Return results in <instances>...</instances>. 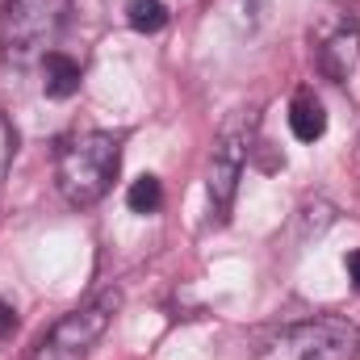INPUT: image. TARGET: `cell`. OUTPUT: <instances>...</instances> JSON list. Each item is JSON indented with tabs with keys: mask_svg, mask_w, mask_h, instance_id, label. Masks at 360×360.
Segmentation results:
<instances>
[{
	"mask_svg": "<svg viewBox=\"0 0 360 360\" xmlns=\"http://www.w3.org/2000/svg\"><path fill=\"white\" fill-rule=\"evenodd\" d=\"M117 168H122V147H117L113 134H101V130L76 134V139L63 143L59 164H55L59 193L72 205H96L109 193Z\"/></svg>",
	"mask_w": 360,
	"mask_h": 360,
	"instance_id": "cell-1",
	"label": "cell"
},
{
	"mask_svg": "<svg viewBox=\"0 0 360 360\" xmlns=\"http://www.w3.org/2000/svg\"><path fill=\"white\" fill-rule=\"evenodd\" d=\"M72 13V0H4L0 8V51L8 59H30L55 46Z\"/></svg>",
	"mask_w": 360,
	"mask_h": 360,
	"instance_id": "cell-2",
	"label": "cell"
},
{
	"mask_svg": "<svg viewBox=\"0 0 360 360\" xmlns=\"http://www.w3.org/2000/svg\"><path fill=\"white\" fill-rule=\"evenodd\" d=\"M356 356H360V327L340 319V314H319L310 323H293L264 348V360H356Z\"/></svg>",
	"mask_w": 360,
	"mask_h": 360,
	"instance_id": "cell-3",
	"label": "cell"
},
{
	"mask_svg": "<svg viewBox=\"0 0 360 360\" xmlns=\"http://www.w3.org/2000/svg\"><path fill=\"white\" fill-rule=\"evenodd\" d=\"M117 306H122L117 289H105V293H96L92 302L76 306L72 314H63V319L38 340L34 360H84L92 348H96V340L109 331Z\"/></svg>",
	"mask_w": 360,
	"mask_h": 360,
	"instance_id": "cell-4",
	"label": "cell"
},
{
	"mask_svg": "<svg viewBox=\"0 0 360 360\" xmlns=\"http://www.w3.org/2000/svg\"><path fill=\"white\" fill-rule=\"evenodd\" d=\"M248 139H252V122L239 117L222 130L218 147H214V160H210V210L218 222H226L231 205H235V193H239V176H243V164H248Z\"/></svg>",
	"mask_w": 360,
	"mask_h": 360,
	"instance_id": "cell-5",
	"label": "cell"
},
{
	"mask_svg": "<svg viewBox=\"0 0 360 360\" xmlns=\"http://www.w3.org/2000/svg\"><path fill=\"white\" fill-rule=\"evenodd\" d=\"M356 59H360V30L352 21H340L331 34H323V42H319V68H323L327 80H348L352 68H356Z\"/></svg>",
	"mask_w": 360,
	"mask_h": 360,
	"instance_id": "cell-6",
	"label": "cell"
},
{
	"mask_svg": "<svg viewBox=\"0 0 360 360\" xmlns=\"http://www.w3.org/2000/svg\"><path fill=\"white\" fill-rule=\"evenodd\" d=\"M42 89L55 101L76 96L80 92V63L72 55H63V51H46L42 55Z\"/></svg>",
	"mask_w": 360,
	"mask_h": 360,
	"instance_id": "cell-7",
	"label": "cell"
},
{
	"mask_svg": "<svg viewBox=\"0 0 360 360\" xmlns=\"http://www.w3.org/2000/svg\"><path fill=\"white\" fill-rule=\"evenodd\" d=\"M289 130H293V139H302V143H314V139H323V130H327V113H323V101L314 96V92H297L293 96V105H289Z\"/></svg>",
	"mask_w": 360,
	"mask_h": 360,
	"instance_id": "cell-8",
	"label": "cell"
},
{
	"mask_svg": "<svg viewBox=\"0 0 360 360\" xmlns=\"http://www.w3.org/2000/svg\"><path fill=\"white\" fill-rule=\"evenodd\" d=\"M126 21H130V30H139V34H155V30L168 25V8H164L160 0H130V4H126Z\"/></svg>",
	"mask_w": 360,
	"mask_h": 360,
	"instance_id": "cell-9",
	"label": "cell"
},
{
	"mask_svg": "<svg viewBox=\"0 0 360 360\" xmlns=\"http://www.w3.org/2000/svg\"><path fill=\"white\" fill-rule=\"evenodd\" d=\"M160 201H164V188H160L155 176H139L130 184V193H126V205H130L134 214H155Z\"/></svg>",
	"mask_w": 360,
	"mask_h": 360,
	"instance_id": "cell-10",
	"label": "cell"
},
{
	"mask_svg": "<svg viewBox=\"0 0 360 360\" xmlns=\"http://www.w3.org/2000/svg\"><path fill=\"white\" fill-rule=\"evenodd\" d=\"M13 147H17V134H13V126L0 117V180L8 172V160H13Z\"/></svg>",
	"mask_w": 360,
	"mask_h": 360,
	"instance_id": "cell-11",
	"label": "cell"
},
{
	"mask_svg": "<svg viewBox=\"0 0 360 360\" xmlns=\"http://www.w3.org/2000/svg\"><path fill=\"white\" fill-rule=\"evenodd\" d=\"M13 327H17V314H13V306H8V302H0V340H4Z\"/></svg>",
	"mask_w": 360,
	"mask_h": 360,
	"instance_id": "cell-12",
	"label": "cell"
},
{
	"mask_svg": "<svg viewBox=\"0 0 360 360\" xmlns=\"http://www.w3.org/2000/svg\"><path fill=\"white\" fill-rule=\"evenodd\" d=\"M348 276H352V285L360 289V252H352V256H348Z\"/></svg>",
	"mask_w": 360,
	"mask_h": 360,
	"instance_id": "cell-13",
	"label": "cell"
}]
</instances>
